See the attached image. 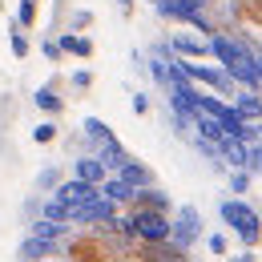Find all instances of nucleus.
<instances>
[{
  "mask_svg": "<svg viewBox=\"0 0 262 262\" xmlns=\"http://www.w3.org/2000/svg\"><path fill=\"white\" fill-rule=\"evenodd\" d=\"M210 49H214V65H222L238 81V89L246 93H262V81H258V69H254V49H246L242 40H234L226 33H214L210 36Z\"/></svg>",
  "mask_w": 262,
  "mask_h": 262,
  "instance_id": "nucleus-1",
  "label": "nucleus"
},
{
  "mask_svg": "<svg viewBox=\"0 0 262 262\" xmlns=\"http://www.w3.org/2000/svg\"><path fill=\"white\" fill-rule=\"evenodd\" d=\"M218 218H222V226L238 238L242 250H258L262 246V214L246 198H222V202H218Z\"/></svg>",
  "mask_w": 262,
  "mask_h": 262,
  "instance_id": "nucleus-2",
  "label": "nucleus"
},
{
  "mask_svg": "<svg viewBox=\"0 0 262 262\" xmlns=\"http://www.w3.org/2000/svg\"><path fill=\"white\" fill-rule=\"evenodd\" d=\"M117 230H125L133 234L137 242H169V234H173V214H162V210H129Z\"/></svg>",
  "mask_w": 262,
  "mask_h": 262,
  "instance_id": "nucleus-3",
  "label": "nucleus"
},
{
  "mask_svg": "<svg viewBox=\"0 0 262 262\" xmlns=\"http://www.w3.org/2000/svg\"><path fill=\"white\" fill-rule=\"evenodd\" d=\"M202 234H206V222H202V210L198 206H178V214H173V234H169V242L178 246V250H190L202 242Z\"/></svg>",
  "mask_w": 262,
  "mask_h": 262,
  "instance_id": "nucleus-4",
  "label": "nucleus"
},
{
  "mask_svg": "<svg viewBox=\"0 0 262 262\" xmlns=\"http://www.w3.org/2000/svg\"><path fill=\"white\" fill-rule=\"evenodd\" d=\"M202 4H206V0H154V8L162 12L165 20H178V25H194L198 33L214 36V29H206V20H202Z\"/></svg>",
  "mask_w": 262,
  "mask_h": 262,
  "instance_id": "nucleus-5",
  "label": "nucleus"
},
{
  "mask_svg": "<svg viewBox=\"0 0 262 262\" xmlns=\"http://www.w3.org/2000/svg\"><path fill=\"white\" fill-rule=\"evenodd\" d=\"M169 53L178 61H210L214 49H210V36H194V33H173L169 36Z\"/></svg>",
  "mask_w": 262,
  "mask_h": 262,
  "instance_id": "nucleus-6",
  "label": "nucleus"
},
{
  "mask_svg": "<svg viewBox=\"0 0 262 262\" xmlns=\"http://www.w3.org/2000/svg\"><path fill=\"white\" fill-rule=\"evenodd\" d=\"M69 262H117L113 258V250L101 242V238H73L65 250Z\"/></svg>",
  "mask_w": 262,
  "mask_h": 262,
  "instance_id": "nucleus-7",
  "label": "nucleus"
},
{
  "mask_svg": "<svg viewBox=\"0 0 262 262\" xmlns=\"http://www.w3.org/2000/svg\"><path fill=\"white\" fill-rule=\"evenodd\" d=\"M53 198H61V202L73 206V210H81L85 202H93V198H97V186H89V182H81V178H69V182L57 186V194H53Z\"/></svg>",
  "mask_w": 262,
  "mask_h": 262,
  "instance_id": "nucleus-8",
  "label": "nucleus"
},
{
  "mask_svg": "<svg viewBox=\"0 0 262 262\" xmlns=\"http://www.w3.org/2000/svg\"><path fill=\"white\" fill-rule=\"evenodd\" d=\"M73 178H81V182H89V186H97V190H101V182L109 178V165L101 162L97 154H85V158L73 162Z\"/></svg>",
  "mask_w": 262,
  "mask_h": 262,
  "instance_id": "nucleus-9",
  "label": "nucleus"
},
{
  "mask_svg": "<svg viewBox=\"0 0 262 262\" xmlns=\"http://www.w3.org/2000/svg\"><path fill=\"white\" fill-rule=\"evenodd\" d=\"M57 45H61V53H65V57H77V61H89V57L97 53V45H93L89 36H85V33H73V29L57 36Z\"/></svg>",
  "mask_w": 262,
  "mask_h": 262,
  "instance_id": "nucleus-10",
  "label": "nucleus"
},
{
  "mask_svg": "<svg viewBox=\"0 0 262 262\" xmlns=\"http://www.w3.org/2000/svg\"><path fill=\"white\" fill-rule=\"evenodd\" d=\"M117 178H121L129 190H149V186H154V169H149L145 162H137V158H129V162L121 165Z\"/></svg>",
  "mask_w": 262,
  "mask_h": 262,
  "instance_id": "nucleus-11",
  "label": "nucleus"
},
{
  "mask_svg": "<svg viewBox=\"0 0 262 262\" xmlns=\"http://www.w3.org/2000/svg\"><path fill=\"white\" fill-rule=\"evenodd\" d=\"M230 105H234V113H238L242 121H254V125L262 121V93H246V89H242Z\"/></svg>",
  "mask_w": 262,
  "mask_h": 262,
  "instance_id": "nucleus-12",
  "label": "nucleus"
},
{
  "mask_svg": "<svg viewBox=\"0 0 262 262\" xmlns=\"http://www.w3.org/2000/svg\"><path fill=\"white\" fill-rule=\"evenodd\" d=\"M53 250H57V242L29 234V238H25V246H20V262H45V258H53Z\"/></svg>",
  "mask_w": 262,
  "mask_h": 262,
  "instance_id": "nucleus-13",
  "label": "nucleus"
},
{
  "mask_svg": "<svg viewBox=\"0 0 262 262\" xmlns=\"http://www.w3.org/2000/svg\"><path fill=\"white\" fill-rule=\"evenodd\" d=\"M33 101H36V109L49 113V117H61V113H65V97L57 93V85H40Z\"/></svg>",
  "mask_w": 262,
  "mask_h": 262,
  "instance_id": "nucleus-14",
  "label": "nucleus"
},
{
  "mask_svg": "<svg viewBox=\"0 0 262 262\" xmlns=\"http://www.w3.org/2000/svg\"><path fill=\"white\" fill-rule=\"evenodd\" d=\"M101 194L109 198V202H117V206H125V202H129V198L137 194V190H129V186H125V182H121L117 173H109V178L101 182Z\"/></svg>",
  "mask_w": 262,
  "mask_h": 262,
  "instance_id": "nucleus-15",
  "label": "nucleus"
},
{
  "mask_svg": "<svg viewBox=\"0 0 262 262\" xmlns=\"http://www.w3.org/2000/svg\"><path fill=\"white\" fill-rule=\"evenodd\" d=\"M40 218H49V222H61V226H69V222H73V206H65L61 198H53V194H49V202L40 206Z\"/></svg>",
  "mask_w": 262,
  "mask_h": 262,
  "instance_id": "nucleus-16",
  "label": "nucleus"
},
{
  "mask_svg": "<svg viewBox=\"0 0 262 262\" xmlns=\"http://www.w3.org/2000/svg\"><path fill=\"white\" fill-rule=\"evenodd\" d=\"M8 49H12V57L16 61H25L29 53H33V45H29V36H25V29L12 20V29H8Z\"/></svg>",
  "mask_w": 262,
  "mask_h": 262,
  "instance_id": "nucleus-17",
  "label": "nucleus"
},
{
  "mask_svg": "<svg viewBox=\"0 0 262 262\" xmlns=\"http://www.w3.org/2000/svg\"><path fill=\"white\" fill-rule=\"evenodd\" d=\"M250 182H254L250 169H230V194H234V198H246V194H250Z\"/></svg>",
  "mask_w": 262,
  "mask_h": 262,
  "instance_id": "nucleus-18",
  "label": "nucleus"
},
{
  "mask_svg": "<svg viewBox=\"0 0 262 262\" xmlns=\"http://www.w3.org/2000/svg\"><path fill=\"white\" fill-rule=\"evenodd\" d=\"M81 129H85V137H89V141H97V145L113 137V133H109V125H105L101 117H85V121H81Z\"/></svg>",
  "mask_w": 262,
  "mask_h": 262,
  "instance_id": "nucleus-19",
  "label": "nucleus"
},
{
  "mask_svg": "<svg viewBox=\"0 0 262 262\" xmlns=\"http://www.w3.org/2000/svg\"><path fill=\"white\" fill-rule=\"evenodd\" d=\"M36 4H40V0H20V4H16V25H20L25 33L36 29Z\"/></svg>",
  "mask_w": 262,
  "mask_h": 262,
  "instance_id": "nucleus-20",
  "label": "nucleus"
},
{
  "mask_svg": "<svg viewBox=\"0 0 262 262\" xmlns=\"http://www.w3.org/2000/svg\"><path fill=\"white\" fill-rule=\"evenodd\" d=\"M57 133H61V125L49 117V121H40V125L33 129V141H36V145H53V141H57Z\"/></svg>",
  "mask_w": 262,
  "mask_h": 262,
  "instance_id": "nucleus-21",
  "label": "nucleus"
},
{
  "mask_svg": "<svg viewBox=\"0 0 262 262\" xmlns=\"http://www.w3.org/2000/svg\"><path fill=\"white\" fill-rule=\"evenodd\" d=\"M57 186H61V169H53V165H49V169H40V173H36V190H40V194H45V190H49V194H57Z\"/></svg>",
  "mask_w": 262,
  "mask_h": 262,
  "instance_id": "nucleus-22",
  "label": "nucleus"
},
{
  "mask_svg": "<svg viewBox=\"0 0 262 262\" xmlns=\"http://www.w3.org/2000/svg\"><path fill=\"white\" fill-rule=\"evenodd\" d=\"M206 242H210V254H214V258H230V238L222 234V230H214Z\"/></svg>",
  "mask_w": 262,
  "mask_h": 262,
  "instance_id": "nucleus-23",
  "label": "nucleus"
},
{
  "mask_svg": "<svg viewBox=\"0 0 262 262\" xmlns=\"http://www.w3.org/2000/svg\"><path fill=\"white\" fill-rule=\"evenodd\" d=\"M238 12H242L250 25H258V29H262V0H238Z\"/></svg>",
  "mask_w": 262,
  "mask_h": 262,
  "instance_id": "nucleus-24",
  "label": "nucleus"
},
{
  "mask_svg": "<svg viewBox=\"0 0 262 262\" xmlns=\"http://www.w3.org/2000/svg\"><path fill=\"white\" fill-rule=\"evenodd\" d=\"M69 29H73V33L93 29V12H89V8H77V12H73V20H69Z\"/></svg>",
  "mask_w": 262,
  "mask_h": 262,
  "instance_id": "nucleus-25",
  "label": "nucleus"
},
{
  "mask_svg": "<svg viewBox=\"0 0 262 262\" xmlns=\"http://www.w3.org/2000/svg\"><path fill=\"white\" fill-rule=\"evenodd\" d=\"M246 169H250L254 178H262V141H254V145H250V162H246Z\"/></svg>",
  "mask_w": 262,
  "mask_h": 262,
  "instance_id": "nucleus-26",
  "label": "nucleus"
},
{
  "mask_svg": "<svg viewBox=\"0 0 262 262\" xmlns=\"http://www.w3.org/2000/svg\"><path fill=\"white\" fill-rule=\"evenodd\" d=\"M40 53H45L53 65H57V61H65V53H61V45H57V40H45V45H40Z\"/></svg>",
  "mask_w": 262,
  "mask_h": 262,
  "instance_id": "nucleus-27",
  "label": "nucleus"
},
{
  "mask_svg": "<svg viewBox=\"0 0 262 262\" xmlns=\"http://www.w3.org/2000/svg\"><path fill=\"white\" fill-rule=\"evenodd\" d=\"M73 89H93V73L89 69H77L73 73Z\"/></svg>",
  "mask_w": 262,
  "mask_h": 262,
  "instance_id": "nucleus-28",
  "label": "nucleus"
},
{
  "mask_svg": "<svg viewBox=\"0 0 262 262\" xmlns=\"http://www.w3.org/2000/svg\"><path fill=\"white\" fill-rule=\"evenodd\" d=\"M133 113H137V117L149 113V97H145V93H133Z\"/></svg>",
  "mask_w": 262,
  "mask_h": 262,
  "instance_id": "nucleus-29",
  "label": "nucleus"
},
{
  "mask_svg": "<svg viewBox=\"0 0 262 262\" xmlns=\"http://www.w3.org/2000/svg\"><path fill=\"white\" fill-rule=\"evenodd\" d=\"M230 262H258V254H254V250H242V254H234Z\"/></svg>",
  "mask_w": 262,
  "mask_h": 262,
  "instance_id": "nucleus-30",
  "label": "nucleus"
},
{
  "mask_svg": "<svg viewBox=\"0 0 262 262\" xmlns=\"http://www.w3.org/2000/svg\"><path fill=\"white\" fill-rule=\"evenodd\" d=\"M254 69H258V81H262V53H254Z\"/></svg>",
  "mask_w": 262,
  "mask_h": 262,
  "instance_id": "nucleus-31",
  "label": "nucleus"
},
{
  "mask_svg": "<svg viewBox=\"0 0 262 262\" xmlns=\"http://www.w3.org/2000/svg\"><path fill=\"white\" fill-rule=\"evenodd\" d=\"M121 4V12H133V0H117Z\"/></svg>",
  "mask_w": 262,
  "mask_h": 262,
  "instance_id": "nucleus-32",
  "label": "nucleus"
},
{
  "mask_svg": "<svg viewBox=\"0 0 262 262\" xmlns=\"http://www.w3.org/2000/svg\"><path fill=\"white\" fill-rule=\"evenodd\" d=\"M0 8H8V0H0Z\"/></svg>",
  "mask_w": 262,
  "mask_h": 262,
  "instance_id": "nucleus-33",
  "label": "nucleus"
}]
</instances>
